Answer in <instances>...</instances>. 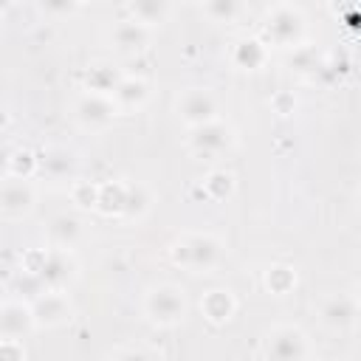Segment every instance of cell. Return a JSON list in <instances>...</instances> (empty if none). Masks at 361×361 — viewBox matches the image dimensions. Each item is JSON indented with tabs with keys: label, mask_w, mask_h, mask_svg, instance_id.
Instances as JSON below:
<instances>
[{
	"label": "cell",
	"mask_w": 361,
	"mask_h": 361,
	"mask_svg": "<svg viewBox=\"0 0 361 361\" xmlns=\"http://www.w3.org/2000/svg\"><path fill=\"white\" fill-rule=\"evenodd\" d=\"M110 42L118 54H138L149 45V28H144L141 23H135L133 17L118 20L110 31Z\"/></svg>",
	"instance_id": "obj_13"
},
{
	"label": "cell",
	"mask_w": 361,
	"mask_h": 361,
	"mask_svg": "<svg viewBox=\"0 0 361 361\" xmlns=\"http://www.w3.org/2000/svg\"><path fill=\"white\" fill-rule=\"evenodd\" d=\"M234 65L237 68H243V71H257V68H262L265 65V56H268V51H265V45L259 42V39H240L237 45H234Z\"/></svg>",
	"instance_id": "obj_20"
},
{
	"label": "cell",
	"mask_w": 361,
	"mask_h": 361,
	"mask_svg": "<svg viewBox=\"0 0 361 361\" xmlns=\"http://www.w3.org/2000/svg\"><path fill=\"white\" fill-rule=\"evenodd\" d=\"M265 361H307L310 344L307 336L293 324H276L262 341Z\"/></svg>",
	"instance_id": "obj_3"
},
{
	"label": "cell",
	"mask_w": 361,
	"mask_h": 361,
	"mask_svg": "<svg viewBox=\"0 0 361 361\" xmlns=\"http://www.w3.org/2000/svg\"><path fill=\"white\" fill-rule=\"evenodd\" d=\"M265 285L274 293H288L296 285V274L288 265H271L268 274H265Z\"/></svg>",
	"instance_id": "obj_25"
},
{
	"label": "cell",
	"mask_w": 361,
	"mask_h": 361,
	"mask_svg": "<svg viewBox=\"0 0 361 361\" xmlns=\"http://www.w3.org/2000/svg\"><path fill=\"white\" fill-rule=\"evenodd\" d=\"M0 361H25V347H23V341L0 338Z\"/></svg>",
	"instance_id": "obj_30"
},
{
	"label": "cell",
	"mask_w": 361,
	"mask_h": 361,
	"mask_svg": "<svg viewBox=\"0 0 361 361\" xmlns=\"http://www.w3.org/2000/svg\"><path fill=\"white\" fill-rule=\"evenodd\" d=\"M37 169H42L45 175H51L56 180L73 178V172H76V155L68 147H51V149H45L37 158Z\"/></svg>",
	"instance_id": "obj_15"
},
{
	"label": "cell",
	"mask_w": 361,
	"mask_h": 361,
	"mask_svg": "<svg viewBox=\"0 0 361 361\" xmlns=\"http://www.w3.org/2000/svg\"><path fill=\"white\" fill-rule=\"evenodd\" d=\"M116 361H164L161 353L149 350V347H127L116 355Z\"/></svg>",
	"instance_id": "obj_29"
},
{
	"label": "cell",
	"mask_w": 361,
	"mask_h": 361,
	"mask_svg": "<svg viewBox=\"0 0 361 361\" xmlns=\"http://www.w3.org/2000/svg\"><path fill=\"white\" fill-rule=\"evenodd\" d=\"M265 34L274 45H282V48H290L302 39L305 34V17L296 6H288V3H279L268 11L265 17Z\"/></svg>",
	"instance_id": "obj_4"
},
{
	"label": "cell",
	"mask_w": 361,
	"mask_h": 361,
	"mask_svg": "<svg viewBox=\"0 0 361 361\" xmlns=\"http://www.w3.org/2000/svg\"><path fill=\"white\" fill-rule=\"evenodd\" d=\"M124 203H127V183L110 180V183H99V200L96 209L104 214H124Z\"/></svg>",
	"instance_id": "obj_21"
},
{
	"label": "cell",
	"mask_w": 361,
	"mask_h": 361,
	"mask_svg": "<svg viewBox=\"0 0 361 361\" xmlns=\"http://www.w3.org/2000/svg\"><path fill=\"white\" fill-rule=\"evenodd\" d=\"M127 11L135 23H141L144 28H152V25H161L169 17L172 6L164 3V0H135V3L127 6Z\"/></svg>",
	"instance_id": "obj_19"
},
{
	"label": "cell",
	"mask_w": 361,
	"mask_h": 361,
	"mask_svg": "<svg viewBox=\"0 0 361 361\" xmlns=\"http://www.w3.org/2000/svg\"><path fill=\"white\" fill-rule=\"evenodd\" d=\"M355 316H358V302H355V296H347V293L327 296L322 302V307H319V319L330 330H347V327H353Z\"/></svg>",
	"instance_id": "obj_12"
},
{
	"label": "cell",
	"mask_w": 361,
	"mask_h": 361,
	"mask_svg": "<svg viewBox=\"0 0 361 361\" xmlns=\"http://www.w3.org/2000/svg\"><path fill=\"white\" fill-rule=\"evenodd\" d=\"M34 274L39 276L45 290H65L76 279V259L68 248H51L42 254Z\"/></svg>",
	"instance_id": "obj_5"
},
{
	"label": "cell",
	"mask_w": 361,
	"mask_h": 361,
	"mask_svg": "<svg viewBox=\"0 0 361 361\" xmlns=\"http://www.w3.org/2000/svg\"><path fill=\"white\" fill-rule=\"evenodd\" d=\"M11 288H14V293L17 296H23V302H34L39 293H45V288H42V282H39V276L37 274H31V271H20L17 276H14V282H11Z\"/></svg>",
	"instance_id": "obj_23"
},
{
	"label": "cell",
	"mask_w": 361,
	"mask_h": 361,
	"mask_svg": "<svg viewBox=\"0 0 361 361\" xmlns=\"http://www.w3.org/2000/svg\"><path fill=\"white\" fill-rule=\"evenodd\" d=\"M231 144H234V133H231V127H228L226 121H220V118H214V121H209V124H203V127H195V130H192V138H189V147H192L197 155H203V158L223 155Z\"/></svg>",
	"instance_id": "obj_9"
},
{
	"label": "cell",
	"mask_w": 361,
	"mask_h": 361,
	"mask_svg": "<svg viewBox=\"0 0 361 361\" xmlns=\"http://www.w3.org/2000/svg\"><path fill=\"white\" fill-rule=\"evenodd\" d=\"M220 257H223V243L214 234H203V231L183 234L172 245V262L192 274L212 271L220 262Z\"/></svg>",
	"instance_id": "obj_1"
},
{
	"label": "cell",
	"mask_w": 361,
	"mask_h": 361,
	"mask_svg": "<svg viewBox=\"0 0 361 361\" xmlns=\"http://www.w3.org/2000/svg\"><path fill=\"white\" fill-rule=\"evenodd\" d=\"M200 310H203V316H206L212 324H226V322L234 316V310H237V299H234L231 290L214 288V290H209V293L200 299Z\"/></svg>",
	"instance_id": "obj_16"
},
{
	"label": "cell",
	"mask_w": 361,
	"mask_h": 361,
	"mask_svg": "<svg viewBox=\"0 0 361 361\" xmlns=\"http://www.w3.org/2000/svg\"><path fill=\"white\" fill-rule=\"evenodd\" d=\"M203 14L212 17L214 23H231L240 14V3H234V0H212V3H203Z\"/></svg>",
	"instance_id": "obj_26"
},
{
	"label": "cell",
	"mask_w": 361,
	"mask_h": 361,
	"mask_svg": "<svg viewBox=\"0 0 361 361\" xmlns=\"http://www.w3.org/2000/svg\"><path fill=\"white\" fill-rule=\"evenodd\" d=\"M37 203V192L28 180L20 178H3L0 180V214L8 220H20L25 214H31Z\"/></svg>",
	"instance_id": "obj_8"
},
{
	"label": "cell",
	"mask_w": 361,
	"mask_h": 361,
	"mask_svg": "<svg viewBox=\"0 0 361 361\" xmlns=\"http://www.w3.org/2000/svg\"><path fill=\"white\" fill-rule=\"evenodd\" d=\"M147 96H149V85L144 82V79H138V76H124L121 82H118V87L113 90V102H116V107L118 110H138L144 102H147Z\"/></svg>",
	"instance_id": "obj_17"
},
{
	"label": "cell",
	"mask_w": 361,
	"mask_h": 361,
	"mask_svg": "<svg viewBox=\"0 0 361 361\" xmlns=\"http://www.w3.org/2000/svg\"><path fill=\"white\" fill-rule=\"evenodd\" d=\"M48 237H51L54 248H68L71 251L79 243V237H82V220L73 217V214H59V217L51 220Z\"/></svg>",
	"instance_id": "obj_18"
},
{
	"label": "cell",
	"mask_w": 361,
	"mask_h": 361,
	"mask_svg": "<svg viewBox=\"0 0 361 361\" xmlns=\"http://www.w3.org/2000/svg\"><path fill=\"white\" fill-rule=\"evenodd\" d=\"M124 79V73L113 65V62H93L85 71V93H102V96H113V90L118 87V82Z\"/></svg>",
	"instance_id": "obj_14"
},
{
	"label": "cell",
	"mask_w": 361,
	"mask_h": 361,
	"mask_svg": "<svg viewBox=\"0 0 361 361\" xmlns=\"http://www.w3.org/2000/svg\"><path fill=\"white\" fill-rule=\"evenodd\" d=\"M178 116L192 130L214 121L217 118V99H214V93L206 90V87H189V90H183L178 96Z\"/></svg>",
	"instance_id": "obj_6"
},
{
	"label": "cell",
	"mask_w": 361,
	"mask_h": 361,
	"mask_svg": "<svg viewBox=\"0 0 361 361\" xmlns=\"http://www.w3.org/2000/svg\"><path fill=\"white\" fill-rule=\"evenodd\" d=\"M73 307L65 290H45L31 302V316L37 327H59L71 319Z\"/></svg>",
	"instance_id": "obj_10"
},
{
	"label": "cell",
	"mask_w": 361,
	"mask_h": 361,
	"mask_svg": "<svg viewBox=\"0 0 361 361\" xmlns=\"http://www.w3.org/2000/svg\"><path fill=\"white\" fill-rule=\"evenodd\" d=\"M76 8H79L76 3H39V11L42 14H71Z\"/></svg>",
	"instance_id": "obj_31"
},
{
	"label": "cell",
	"mask_w": 361,
	"mask_h": 361,
	"mask_svg": "<svg viewBox=\"0 0 361 361\" xmlns=\"http://www.w3.org/2000/svg\"><path fill=\"white\" fill-rule=\"evenodd\" d=\"M186 313H189L186 290L175 282L152 285L144 296V316L158 327H175L186 319Z\"/></svg>",
	"instance_id": "obj_2"
},
{
	"label": "cell",
	"mask_w": 361,
	"mask_h": 361,
	"mask_svg": "<svg viewBox=\"0 0 361 361\" xmlns=\"http://www.w3.org/2000/svg\"><path fill=\"white\" fill-rule=\"evenodd\" d=\"M116 116H118L116 102L102 93H82L73 104V118L85 130H104L107 124H113Z\"/></svg>",
	"instance_id": "obj_7"
},
{
	"label": "cell",
	"mask_w": 361,
	"mask_h": 361,
	"mask_svg": "<svg viewBox=\"0 0 361 361\" xmlns=\"http://www.w3.org/2000/svg\"><path fill=\"white\" fill-rule=\"evenodd\" d=\"M34 316H31V305L23 299H8L0 302V338L8 341H23L31 330H34Z\"/></svg>",
	"instance_id": "obj_11"
},
{
	"label": "cell",
	"mask_w": 361,
	"mask_h": 361,
	"mask_svg": "<svg viewBox=\"0 0 361 361\" xmlns=\"http://www.w3.org/2000/svg\"><path fill=\"white\" fill-rule=\"evenodd\" d=\"M34 172H37V158H34V152H28V149L11 152V158H8V178L28 180Z\"/></svg>",
	"instance_id": "obj_24"
},
{
	"label": "cell",
	"mask_w": 361,
	"mask_h": 361,
	"mask_svg": "<svg viewBox=\"0 0 361 361\" xmlns=\"http://www.w3.org/2000/svg\"><path fill=\"white\" fill-rule=\"evenodd\" d=\"M71 197L79 209H96V200H99V186L90 183V180H73L71 183Z\"/></svg>",
	"instance_id": "obj_27"
},
{
	"label": "cell",
	"mask_w": 361,
	"mask_h": 361,
	"mask_svg": "<svg viewBox=\"0 0 361 361\" xmlns=\"http://www.w3.org/2000/svg\"><path fill=\"white\" fill-rule=\"evenodd\" d=\"M149 206V197L141 186H127V203H124V217H138Z\"/></svg>",
	"instance_id": "obj_28"
},
{
	"label": "cell",
	"mask_w": 361,
	"mask_h": 361,
	"mask_svg": "<svg viewBox=\"0 0 361 361\" xmlns=\"http://www.w3.org/2000/svg\"><path fill=\"white\" fill-rule=\"evenodd\" d=\"M203 189H206L209 197H214V200H226V197L234 192V175L226 172V169H214V172L206 175Z\"/></svg>",
	"instance_id": "obj_22"
}]
</instances>
